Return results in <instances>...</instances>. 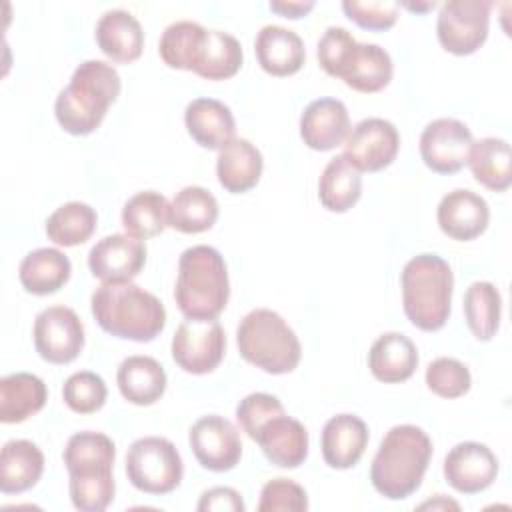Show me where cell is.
I'll return each instance as SVG.
<instances>
[{"instance_id":"obj_1","label":"cell","mask_w":512,"mask_h":512,"mask_svg":"<svg viewBox=\"0 0 512 512\" xmlns=\"http://www.w3.org/2000/svg\"><path fill=\"white\" fill-rule=\"evenodd\" d=\"M430 458L432 440L420 426H392L372 460L370 482L380 496L404 500L420 488Z\"/></svg>"},{"instance_id":"obj_2","label":"cell","mask_w":512,"mask_h":512,"mask_svg":"<svg viewBox=\"0 0 512 512\" xmlns=\"http://www.w3.org/2000/svg\"><path fill=\"white\" fill-rule=\"evenodd\" d=\"M122 82L116 68L102 60L76 66L70 82L54 102L58 124L72 136L92 134L104 120L110 104L120 96Z\"/></svg>"},{"instance_id":"obj_3","label":"cell","mask_w":512,"mask_h":512,"mask_svg":"<svg viewBox=\"0 0 512 512\" xmlns=\"http://www.w3.org/2000/svg\"><path fill=\"white\" fill-rule=\"evenodd\" d=\"M98 326L122 340L150 342L166 326L164 304L134 282L100 284L90 296Z\"/></svg>"},{"instance_id":"obj_4","label":"cell","mask_w":512,"mask_h":512,"mask_svg":"<svg viewBox=\"0 0 512 512\" xmlns=\"http://www.w3.org/2000/svg\"><path fill=\"white\" fill-rule=\"evenodd\" d=\"M230 298L228 268L222 254L206 244L180 254L174 300L188 320H216Z\"/></svg>"},{"instance_id":"obj_5","label":"cell","mask_w":512,"mask_h":512,"mask_svg":"<svg viewBox=\"0 0 512 512\" xmlns=\"http://www.w3.org/2000/svg\"><path fill=\"white\" fill-rule=\"evenodd\" d=\"M402 306L406 318L424 332L440 330L452 308L454 274L438 254H418L406 262L400 274Z\"/></svg>"},{"instance_id":"obj_6","label":"cell","mask_w":512,"mask_h":512,"mask_svg":"<svg viewBox=\"0 0 512 512\" xmlns=\"http://www.w3.org/2000/svg\"><path fill=\"white\" fill-rule=\"evenodd\" d=\"M236 344L246 362L268 374L292 372L302 356L296 332L270 308H254L240 320Z\"/></svg>"},{"instance_id":"obj_7","label":"cell","mask_w":512,"mask_h":512,"mask_svg":"<svg viewBox=\"0 0 512 512\" xmlns=\"http://www.w3.org/2000/svg\"><path fill=\"white\" fill-rule=\"evenodd\" d=\"M126 476L136 490L162 496L180 486L184 464L168 438L144 436L126 452Z\"/></svg>"},{"instance_id":"obj_8","label":"cell","mask_w":512,"mask_h":512,"mask_svg":"<svg viewBox=\"0 0 512 512\" xmlns=\"http://www.w3.org/2000/svg\"><path fill=\"white\" fill-rule=\"evenodd\" d=\"M490 0H448L440 6L436 34L442 48L456 56L474 54L488 38Z\"/></svg>"},{"instance_id":"obj_9","label":"cell","mask_w":512,"mask_h":512,"mask_svg":"<svg viewBox=\"0 0 512 512\" xmlns=\"http://www.w3.org/2000/svg\"><path fill=\"white\" fill-rule=\"evenodd\" d=\"M226 352V334L218 320H184L172 336V358L188 374H208Z\"/></svg>"},{"instance_id":"obj_10","label":"cell","mask_w":512,"mask_h":512,"mask_svg":"<svg viewBox=\"0 0 512 512\" xmlns=\"http://www.w3.org/2000/svg\"><path fill=\"white\" fill-rule=\"evenodd\" d=\"M34 348L50 364H68L84 348V324L68 306H48L34 320Z\"/></svg>"},{"instance_id":"obj_11","label":"cell","mask_w":512,"mask_h":512,"mask_svg":"<svg viewBox=\"0 0 512 512\" xmlns=\"http://www.w3.org/2000/svg\"><path fill=\"white\" fill-rule=\"evenodd\" d=\"M400 148V134L390 120L364 118L350 128L342 156L358 172H378L388 168Z\"/></svg>"},{"instance_id":"obj_12","label":"cell","mask_w":512,"mask_h":512,"mask_svg":"<svg viewBox=\"0 0 512 512\" xmlns=\"http://www.w3.org/2000/svg\"><path fill=\"white\" fill-rule=\"evenodd\" d=\"M470 128L456 118H436L420 134V156L436 174H454L468 164Z\"/></svg>"},{"instance_id":"obj_13","label":"cell","mask_w":512,"mask_h":512,"mask_svg":"<svg viewBox=\"0 0 512 512\" xmlns=\"http://www.w3.org/2000/svg\"><path fill=\"white\" fill-rule=\"evenodd\" d=\"M188 442L198 464L210 472H228L242 456V440L236 426L218 414L196 420L188 432Z\"/></svg>"},{"instance_id":"obj_14","label":"cell","mask_w":512,"mask_h":512,"mask_svg":"<svg viewBox=\"0 0 512 512\" xmlns=\"http://www.w3.org/2000/svg\"><path fill=\"white\" fill-rule=\"evenodd\" d=\"M146 244L130 234H110L88 252V268L102 284L132 282L146 264Z\"/></svg>"},{"instance_id":"obj_15","label":"cell","mask_w":512,"mask_h":512,"mask_svg":"<svg viewBox=\"0 0 512 512\" xmlns=\"http://www.w3.org/2000/svg\"><path fill=\"white\" fill-rule=\"evenodd\" d=\"M444 478L460 494H478L498 476L496 454L480 442H460L444 458Z\"/></svg>"},{"instance_id":"obj_16","label":"cell","mask_w":512,"mask_h":512,"mask_svg":"<svg viewBox=\"0 0 512 512\" xmlns=\"http://www.w3.org/2000/svg\"><path fill=\"white\" fill-rule=\"evenodd\" d=\"M436 220L440 230L458 242L478 238L490 222L488 202L466 188H456L442 196L436 208Z\"/></svg>"},{"instance_id":"obj_17","label":"cell","mask_w":512,"mask_h":512,"mask_svg":"<svg viewBox=\"0 0 512 512\" xmlns=\"http://www.w3.org/2000/svg\"><path fill=\"white\" fill-rule=\"evenodd\" d=\"M350 128L346 104L338 98L312 100L300 116V138L308 148L318 152H328L344 144Z\"/></svg>"},{"instance_id":"obj_18","label":"cell","mask_w":512,"mask_h":512,"mask_svg":"<svg viewBox=\"0 0 512 512\" xmlns=\"http://www.w3.org/2000/svg\"><path fill=\"white\" fill-rule=\"evenodd\" d=\"M368 438V426L362 418L354 414H336L322 428V458L330 468L348 470L362 458Z\"/></svg>"},{"instance_id":"obj_19","label":"cell","mask_w":512,"mask_h":512,"mask_svg":"<svg viewBox=\"0 0 512 512\" xmlns=\"http://www.w3.org/2000/svg\"><path fill=\"white\" fill-rule=\"evenodd\" d=\"M116 446L102 432H76L68 438L62 460L72 478H106L112 476Z\"/></svg>"},{"instance_id":"obj_20","label":"cell","mask_w":512,"mask_h":512,"mask_svg":"<svg viewBox=\"0 0 512 512\" xmlns=\"http://www.w3.org/2000/svg\"><path fill=\"white\" fill-rule=\"evenodd\" d=\"M254 442L280 468H298L308 456V432L300 420L286 416V412L270 418Z\"/></svg>"},{"instance_id":"obj_21","label":"cell","mask_w":512,"mask_h":512,"mask_svg":"<svg viewBox=\"0 0 512 512\" xmlns=\"http://www.w3.org/2000/svg\"><path fill=\"white\" fill-rule=\"evenodd\" d=\"M96 44L104 56L118 64H130L144 50V30L140 22L122 8L106 10L96 22Z\"/></svg>"},{"instance_id":"obj_22","label":"cell","mask_w":512,"mask_h":512,"mask_svg":"<svg viewBox=\"0 0 512 512\" xmlns=\"http://www.w3.org/2000/svg\"><path fill=\"white\" fill-rule=\"evenodd\" d=\"M254 52L260 68L272 76H292L306 60L302 38L294 30L278 24L260 28L254 40Z\"/></svg>"},{"instance_id":"obj_23","label":"cell","mask_w":512,"mask_h":512,"mask_svg":"<svg viewBox=\"0 0 512 512\" xmlns=\"http://www.w3.org/2000/svg\"><path fill=\"white\" fill-rule=\"evenodd\" d=\"M264 160L260 150L246 138H232L220 150L216 158V176L224 190L242 194L254 188L262 176Z\"/></svg>"},{"instance_id":"obj_24","label":"cell","mask_w":512,"mask_h":512,"mask_svg":"<svg viewBox=\"0 0 512 512\" xmlns=\"http://www.w3.org/2000/svg\"><path fill=\"white\" fill-rule=\"evenodd\" d=\"M368 368L384 384L404 382L418 368V350L406 334L386 332L370 346Z\"/></svg>"},{"instance_id":"obj_25","label":"cell","mask_w":512,"mask_h":512,"mask_svg":"<svg viewBox=\"0 0 512 512\" xmlns=\"http://www.w3.org/2000/svg\"><path fill=\"white\" fill-rule=\"evenodd\" d=\"M184 124L192 140L208 150H220L236 132L230 108L216 98L192 100L184 110Z\"/></svg>"},{"instance_id":"obj_26","label":"cell","mask_w":512,"mask_h":512,"mask_svg":"<svg viewBox=\"0 0 512 512\" xmlns=\"http://www.w3.org/2000/svg\"><path fill=\"white\" fill-rule=\"evenodd\" d=\"M166 372L152 356L134 354L120 362L116 384L124 400L136 406H150L166 392Z\"/></svg>"},{"instance_id":"obj_27","label":"cell","mask_w":512,"mask_h":512,"mask_svg":"<svg viewBox=\"0 0 512 512\" xmlns=\"http://www.w3.org/2000/svg\"><path fill=\"white\" fill-rule=\"evenodd\" d=\"M392 58L390 54L378 44H360L352 48L348 62L342 68L340 78L344 84L356 92L372 94L384 90L392 80Z\"/></svg>"},{"instance_id":"obj_28","label":"cell","mask_w":512,"mask_h":512,"mask_svg":"<svg viewBox=\"0 0 512 512\" xmlns=\"http://www.w3.org/2000/svg\"><path fill=\"white\" fill-rule=\"evenodd\" d=\"M44 472V454L30 440H8L0 452V490L20 494L38 484Z\"/></svg>"},{"instance_id":"obj_29","label":"cell","mask_w":512,"mask_h":512,"mask_svg":"<svg viewBox=\"0 0 512 512\" xmlns=\"http://www.w3.org/2000/svg\"><path fill=\"white\" fill-rule=\"evenodd\" d=\"M70 274V258L58 248H36L28 252L18 266L22 288L36 296L58 292L68 282Z\"/></svg>"},{"instance_id":"obj_30","label":"cell","mask_w":512,"mask_h":512,"mask_svg":"<svg viewBox=\"0 0 512 512\" xmlns=\"http://www.w3.org/2000/svg\"><path fill=\"white\" fill-rule=\"evenodd\" d=\"M48 400L42 378L30 372H14L0 380V422L20 424L40 412Z\"/></svg>"},{"instance_id":"obj_31","label":"cell","mask_w":512,"mask_h":512,"mask_svg":"<svg viewBox=\"0 0 512 512\" xmlns=\"http://www.w3.org/2000/svg\"><path fill=\"white\" fill-rule=\"evenodd\" d=\"M242 60V46L232 34L206 30L194 54L192 72L206 80H226L240 70Z\"/></svg>"},{"instance_id":"obj_32","label":"cell","mask_w":512,"mask_h":512,"mask_svg":"<svg viewBox=\"0 0 512 512\" xmlns=\"http://www.w3.org/2000/svg\"><path fill=\"white\" fill-rule=\"evenodd\" d=\"M218 200L202 186H184L168 206V226L182 234H200L214 226Z\"/></svg>"},{"instance_id":"obj_33","label":"cell","mask_w":512,"mask_h":512,"mask_svg":"<svg viewBox=\"0 0 512 512\" xmlns=\"http://www.w3.org/2000/svg\"><path fill=\"white\" fill-rule=\"evenodd\" d=\"M510 144L504 138L486 136L472 142L468 166L478 184L488 190L504 192L510 188L512 170H510Z\"/></svg>"},{"instance_id":"obj_34","label":"cell","mask_w":512,"mask_h":512,"mask_svg":"<svg viewBox=\"0 0 512 512\" xmlns=\"http://www.w3.org/2000/svg\"><path fill=\"white\" fill-rule=\"evenodd\" d=\"M362 194L360 172L340 154L328 160L318 180L320 204L330 212H348Z\"/></svg>"},{"instance_id":"obj_35","label":"cell","mask_w":512,"mask_h":512,"mask_svg":"<svg viewBox=\"0 0 512 512\" xmlns=\"http://www.w3.org/2000/svg\"><path fill=\"white\" fill-rule=\"evenodd\" d=\"M464 318L476 340L488 342L496 336L502 314V296L492 282H472L464 292Z\"/></svg>"},{"instance_id":"obj_36","label":"cell","mask_w":512,"mask_h":512,"mask_svg":"<svg viewBox=\"0 0 512 512\" xmlns=\"http://www.w3.org/2000/svg\"><path fill=\"white\" fill-rule=\"evenodd\" d=\"M168 206L166 196L154 190H144L126 200L122 208V226L126 234L148 240L162 234L168 226Z\"/></svg>"},{"instance_id":"obj_37","label":"cell","mask_w":512,"mask_h":512,"mask_svg":"<svg viewBox=\"0 0 512 512\" xmlns=\"http://www.w3.org/2000/svg\"><path fill=\"white\" fill-rule=\"evenodd\" d=\"M98 214L86 202H66L46 218V236L58 246L72 248L84 244L96 230Z\"/></svg>"},{"instance_id":"obj_38","label":"cell","mask_w":512,"mask_h":512,"mask_svg":"<svg viewBox=\"0 0 512 512\" xmlns=\"http://www.w3.org/2000/svg\"><path fill=\"white\" fill-rule=\"evenodd\" d=\"M206 28L192 20H178L166 26V30L160 36L158 52L166 66L176 70H190L194 54L200 46V40L204 36Z\"/></svg>"},{"instance_id":"obj_39","label":"cell","mask_w":512,"mask_h":512,"mask_svg":"<svg viewBox=\"0 0 512 512\" xmlns=\"http://www.w3.org/2000/svg\"><path fill=\"white\" fill-rule=\"evenodd\" d=\"M106 396H108V388L104 378L90 370H80L70 374L62 386V398L66 406L76 414L98 412L104 406Z\"/></svg>"},{"instance_id":"obj_40","label":"cell","mask_w":512,"mask_h":512,"mask_svg":"<svg viewBox=\"0 0 512 512\" xmlns=\"http://www.w3.org/2000/svg\"><path fill=\"white\" fill-rule=\"evenodd\" d=\"M426 386L440 398H460L472 386V376L466 364L456 358L440 356L426 368Z\"/></svg>"},{"instance_id":"obj_41","label":"cell","mask_w":512,"mask_h":512,"mask_svg":"<svg viewBox=\"0 0 512 512\" xmlns=\"http://www.w3.org/2000/svg\"><path fill=\"white\" fill-rule=\"evenodd\" d=\"M278 414H284L282 402L266 392H252L244 396L236 406V420L252 440H256L260 428Z\"/></svg>"},{"instance_id":"obj_42","label":"cell","mask_w":512,"mask_h":512,"mask_svg":"<svg viewBox=\"0 0 512 512\" xmlns=\"http://www.w3.org/2000/svg\"><path fill=\"white\" fill-rule=\"evenodd\" d=\"M304 512L308 510L306 490L290 478H272L262 486L258 512Z\"/></svg>"},{"instance_id":"obj_43","label":"cell","mask_w":512,"mask_h":512,"mask_svg":"<svg viewBox=\"0 0 512 512\" xmlns=\"http://www.w3.org/2000/svg\"><path fill=\"white\" fill-rule=\"evenodd\" d=\"M354 46H356V40L346 28L328 26L324 30V34L320 36L318 48H316V56H318V62H320L322 70L328 76L340 78L342 68L348 62V56H350Z\"/></svg>"},{"instance_id":"obj_44","label":"cell","mask_w":512,"mask_h":512,"mask_svg":"<svg viewBox=\"0 0 512 512\" xmlns=\"http://www.w3.org/2000/svg\"><path fill=\"white\" fill-rule=\"evenodd\" d=\"M70 500L80 512H102L114 500L116 484L110 478H70Z\"/></svg>"},{"instance_id":"obj_45","label":"cell","mask_w":512,"mask_h":512,"mask_svg":"<svg viewBox=\"0 0 512 512\" xmlns=\"http://www.w3.org/2000/svg\"><path fill=\"white\" fill-rule=\"evenodd\" d=\"M344 14L364 30H388L398 20V4L394 2H358V0H344L342 2Z\"/></svg>"},{"instance_id":"obj_46","label":"cell","mask_w":512,"mask_h":512,"mask_svg":"<svg viewBox=\"0 0 512 512\" xmlns=\"http://www.w3.org/2000/svg\"><path fill=\"white\" fill-rule=\"evenodd\" d=\"M196 510H200V512H210V510L244 512L246 506H244V500L238 490H234L230 486H214V488L202 492Z\"/></svg>"},{"instance_id":"obj_47","label":"cell","mask_w":512,"mask_h":512,"mask_svg":"<svg viewBox=\"0 0 512 512\" xmlns=\"http://www.w3.org/2000/svg\"><path fill=\"white\" fill-rule=\"evenodd\" d=\"M316 6L314 0H272L270 10L284 18H302Z\"/></svg>"},{"instance_id":"obj_48","label":"cell","mask_w":512,"mask_h":512,"mask_svg":"<svg viewBox=\"0 0 512 512\" xmlns=\"http://www.w3.org/2000/svg\"><path fill=\"white\" fill-rule=\"evenodd\" d=\"M418 508H420V510H424V508H432V510H438V508H442V510H448V508H452V510H460L458 502L448 500L444 494H436V498H434V500H428V502L420 504Z\"/></svg>"},{"instance_id":"obj_49","label":"cell","mask_w":512,"mask_h":512,"mask_svg":"<svg viewBox=\"0 0 512 512\" xmlns=\"http://www.w3.org/2000/svg\"><path fill=\"white\" fill-rule=\"evenodd\" d=\"M404 8L412 10V12H426V10H432L436 6V2H424V4H414V2H402Z\"/></svg>"}]
</instances>
